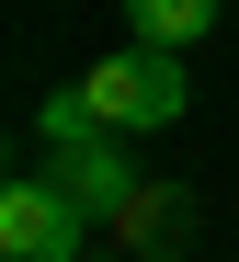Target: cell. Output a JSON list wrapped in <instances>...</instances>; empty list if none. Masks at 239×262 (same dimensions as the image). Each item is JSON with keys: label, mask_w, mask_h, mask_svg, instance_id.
Returning <instances> with one entry per match:
<instances>
[{"label": "cell", "mask_w": 239, "mask_h": 262, "mask_svg": "<svg viewBox=\"0 0 239 262\" xmlns=\"http://www.w3.org/2000/svg\"><path fill=\"white\" fill-rule=\"evenodd\" d=\"M80 103H91V125H114V137H160V125H182L194 80H182L171 46H114L103 69H80Z\"/></svg>", "instance_id": "cell-1"}, {"label": "cell", "mask_w": 239, "mask_h": 262, "mask_svg": "<svg viewBox=\"0 0 239 262\" xmlns=\"http://www.w3.org/2000/svg\"><path fill=\"white\" fill-rule=\"evenodd\" d=\"M0 262H91V205L57 171H23L0 194Z\"/></svg>", "instance_id": "cell-2"}, {"label": "cell", "mask_w": 239, "mask_h": 262, "mask_svg": "<svg viewBox=\"0 0 239 262\" xmlns=\"http://www.w3.org/2000/svg\"><path fill=\"white\" fill-rule=\"evenodd\" d=\"M57 183H69L91 216H125V205H137V148L114 137V125H91V137H57Z\"/></svg>", "instance_id": "cell-3"}, {"label": "cell", "mask_w": 239, "mask_h": 262, "mask_svg": "<svg viewBox=\"0 0 239 262\" xmlns=\"http://www.w3.org/2000/svg\"><path fill=\"white\" fill-rule=\"evenodd\" d=\"M216 12H228V0H125V23H137V46H171V57L194 46V34H205Z\"/></svg>", "instance_id": "cell-4"}]
</instances>
